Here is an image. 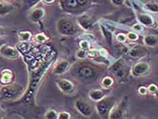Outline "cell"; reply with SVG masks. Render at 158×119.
Returning a JSON list of instances; mask_svg holds the SVG:
<instances>
[{
  "label": "cell",
  "mask_w": 158,
  "mask_h": 119,
  "mask_svg": "<svg viewBox=\"0 0 158 119\" xmlns=\"http://www.w3.org/2000/svg\"><path fill=\"white\" fill-rule=\"evenodd\" d=\"M147 6V7H148V8L153 12H157L158 11V5L156 4V3H148Z\"/></svg>",
  "instance_id": "e0dca14e"
},
{
  "label": "cell",
  "mask_w": 158,
  "mask_h": 119,
  "mask_svg": "<svg viewBox=\"0 0 158 119\" xmlns=\"http://www.w3.org/2000/svg\"><path fill=\"white\" fill-rule=\"evenodd\" d=\"M40 0H25L26 3L27 4H29V6H32L33 5H35V3L38 2Z\"/></svg>",
  "instance_id": "ac0fdd59"
},
{
  "label": "cell",
  "mask_w": 158,
  "mask_h": 119,
  "mask_svg": "<svg viewBox=\"0 0 158 119\" xmlns=\"http://www.w3.org/2000/svg\"><path fill=\"white\" fill-rule=\"evenodd\" d=\"M68 63L66 62V61H63V62H61L58 65V66L56 67V70H55V72L56 73H63L65 71V70L67 69V67L68 66Z\"/></svg>",
  "instance_id": "30bf717a"
},
{
  "label": "cell",
  "mask_w": 158,
  "mask_h": 119,
  "mask_svg": "<svg viewBox=\"0 0 158 119\" xmlns=\"http://www.w3.org/2000/svg\"><path fill=\"white\" fill-rule=\"evenodd\" d=\"M145 49H143V48H135V49L132 50L131 53H130V54L132 57H139V56H141L142 54H144L145 53Z\"/></svg>",
  "instance_id": "9c48e42d"
},
{
  "label": "cell",
  "mask_w": 158,
  "mask_h": 119,
  "mask_svg": "<svg viewBox=\"0 0 158 119\" xmlns=\"http://www.w3.org/2000/svg\"><path fill=\"white\" fill-rule=\"evenodd\" d=\"M3 53L7 56H15L16 54V51H15L12 49H9V48L5 49L4 50H3Z\"/></svg>",
  "instance_id": "9a60e30c"
},
{
  "label": "cell",
  "mask_w": 158,
  "mask_h": 119,
  "mask_svg": "<svg viewBox=\"0 0 158 119\" xmlns=\"http://www.w3.org/2000/svg\"><path fill=\"white\" fill-rule=\"evenodd\" d=\"M149 70V66L145 63H139L134 67L133 72L136 76L146 73Z\"/></svg>",
  "instance_id": "277c9868"
},
{
  "label": "cell",
  "mask_w": 158,
  "mask_h": 119,
  "mask_svg": "<svg viewBox=\"0 0 158 119\" xmlns=\"http://www.w3.org/2000/svg\"><path fill=\"white\" fill-rule=\"evenodd\" d=\"M81 24L84 27L88 28L89 27H90L92 25V22L89 19H88L86 18H85V19L84 18V19H81Z\"/></svg>",
  "instance_id": "2e32d148"
},
{
  "label": "cell",
  "mask_w": 158,
  "mask_h": 119,
  "mask_svg": "<svg viewBox=\"0 0 158 119\" xmlns=\"http://www.w3.org/2000/svg\"><path fill=\"white\" fill-rule=\"evenodd\" d=\"M111 101L110 100H103L99 102L97 105L98 112L101 114H104L111 106Z\"/></svg>",
  "instance_id": "5b68a950"
},
{
  "label": "cell",
  "mask_w": 158,
  "mask_h": 119,
  "mask_svg": "<svg viewBox=\"0 0 158 119\" xmlns=\"http://www.w3.org/2000/svg\"><path fill=\"white\" fill-rule=\"evenodd\" d=\"M113 2L115 3L116 5H120L122 4V3L123 2L124 0H112Z\"/></svg>",
  "instance_id": "7402d4cb"
},
{
  "label": "cell",
  "mask_w": 158,
  "mask_h": 119,
  "mask_svg": "<svg viewBox=\"0 0 158 119\" xmlns=\"http://www.w3.org/2000/svg\"><path fill=\"white\" fill-rule=\"evenodd\" d=\"M43 10H41V9H37L36 10H35L33 13H32V15H31V17L33 19H40L41 17H42L43 16Z\"/></svg>",
  "instance_id": "4fadbf2b"
},
{
  "label": "cell",
  "mask_w": 158,
  "mask_h": 119,
  "mask_svg": "<svg viewBox=\"0 0 158 119\" xmlns=\"http://www.w3.org/2000/svg\"><path fill=\"white\" fill-rule=\"evenodd\" d=\"M58 29L62 33L64 34H72L75 31L74 26L72 23L66 20H61L58 25Z\"/></svg>",
  "instance_id": "6da1fadb"
},
{
  "label": "cell",
  "mask_w": 158,
  "mask_h": 119,
  "mask_svg": "<svg viewBox=\"0 0 158 119\" xmlns=\"http://www.w3.org/2000/svg\"><path fill=\"white\" fill-rule=\"evenodd\" d=\"M79 74L82 78H90L93 76L94 72L90 67H82L79 70Z\"/></svg>",
  "instance_id": "8992f818"
},
{
  "label": "cell",
  "mask_w": 158,
  "mask_h": 119,
  "mask_svg": "<svg viewBox=\"0 0 158 119\" xmlns=\"http://www.w3.org/2000/svg\"><path fill=\"white\" fill-rule=\"evenodd\" d=\"M47 117L49 118H56V114H55L54 112L50 111L48 112V114Z\"/></svg>",
  "instance_id": "d6986e66"
},
{
  "label": "cell",
  "mask_w": 158,
  "mask_h": 119,
  "mask_svg": "<svg viewBox=\"0 0 158 119\" xmlns=\"http://www.w3.org/2000/svg\"><path fill=\"white\" fill-rule=\"evenodd\" d=\"M129 37H130V39L134 40V39H136V36L135 35V34L131 33L129 34Z\"/></svg>",
  "instance_id": "603a6c76"
},
{
  "label": "cell",
  "mask_w": 158,
  "mask_h": 119,
  "mask_svg": "<svg viewBox=\"0 0 158 119\" xmlns=\"http://www.w3.org/2000/svg\"><path fill=\"white\" fill-rule=\"evenodd\" d=\"M139 20L140 22L143 23L144 25H152L153 23V19L151 18L149 16L146 15H140Z\"/></svg>",
  "instance_id": "52a82bcc"
},
{
  "label": "cell",
  "mask_w": 158,
  "mask_h": 119,
  "mask_svg": "<svg viewBox=\"0 0 158 119\" xmlns=\"http://www.w3.org/2000/svg\"><path fill=\"white\" fill-rule=\"evenodd\" d=\"M76 106L84 116H90L92 114V108L90 105L83 101H77L76 102Z\"/></svg>",
  "instance_id": "3957f363"
},
{
  "label": "cell",
  "mask_w": 158,
  "mask_h": 119,
  "mask_svg": "<svg viewBox=\"0 0 158 119\" xmlns=\"http://www.w3.org/2000/svg\"><path fill=\"white\" fill-rule=\"evenodd\" d=\"M145 42L147 44V45L153 46L157 43V40L155 37L149 36H147L145 37Z\"/></svg>",
  "instance_id": "7c38bea8"
},
{
  "label": "cell",
  "mask_w": 158,
  "mask_h": 119,
  "mask_svg": "<svg viewBox=\"0 0 158 119\" xmlns=\"http://www.w3.org/2000/svg\"><path fill=\"white\" fill-rule=\"evenodd\" d=\"M79 5L80 6H84L87 3L88 0H77Z\"/></svg>",
  "instance_id": "44dd1931"
},
{
  "label": "cell",
  "mask_w": 158,
  "mask_h": 119,
  "mask_svg": "<svg viewBox=\"0 0 158 119\" xmlns=\"http://www.w3.org/2000/svg\"><path fill=\"white\" fill-rule=\"evenodd\" d=\"M112 71L119 78H123L125 76L126 74V68L122 61H118L116 62L112 67Z\"/></svg>",
  "instance_id": "7a4b0ae2"
},
{
  "label": "cell",
  "mask_w": 158,
  "mask_h": 119,
  "mask_svg": "<svg viewBox=\"0 0 158 119\" xmlns=\"http://www.w3.org/2000/svg\"><path fill=\"white\" fill-rule=\"evenodd\" d=\"M66 5L70 8H76L79 4L77 0H66Z\"/></svg>",
  "instance_id": "5bb4252c"
},
{
  "label": "cell",
  "mask_w": 158,
  "mask_h": 119,
  "mask_svg": "<svg viewBox=\"0 0 158 119\" xmlns=\"http://www.w3.org/2000/svg\"><path fill=\"white\" fill-rule=\"evenodd\" d=\"M102 96H103V92L100 90L94 91L90 93V97L94 100H99Z\"/></svg>",
  "instance_id": "8fae6325"
},
{
  "label": "cell",
  "mask_w": 158,
  "mask_h": 119,
  "mask_svg": "<svg viewBox=\"0 0 158 119\" xmlns=\"http://www.w3.org/2000/svg\"><path fill=\"white\" fill-rule=\"evenodd\" d=\"M104 84L105 85H106V86H109V85L112 84V80L110 79V78H105V80H104Z\"/></svg>",
  "instance_id": "ffe728a7"
},
{
  "label": "cell",
  "mask_w": 158,
  "mask_h": 119,
  "mask_svg": "<svg viewBox=\"0 0 158 119\" xmlns=\"http://www.w3.org/2000/svg\"><path fill=\"white\" fill-rule=\"evenodd\" d=\"M59 86L62 88V89L65 91H68L72 89V84L69 83V82L65 80H62L59 82Z\"/></svg>",
  "instance_id": "ba28073f"
}]
</instances>
